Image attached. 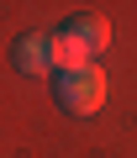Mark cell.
<instances>
[{
	"mask_svg": "<svg viewBox=\"0 0 137 158\" xmlns=\"http://www.w3.org/2000/svg\"><path fill=\"white\" fill-rule=\"evenodd\" d=\"M68 32L79 37V48L90 53V63H95V53H106V48H111V21H106V16H95V11L74 16V21H68Z\"/></svg>",
	"mask_w": 137,
	"mask_h": 158,
	"instance_id": "3",
	"label": "cell"
},
{
	"mask_svg": "<svg viewBox=\"0 0 137 158\" xmlns=\"http://www.w3.org/2000/svg\"><path fill=\"white\" fill-rule=\"evenodd\" d=\"M48 58H53V69H58V74H74V69H85V63H90V53L79 48V37L68 32V27L48 32Z\"/></svg>",
	"mask_w": 137,
	"mask_h": 158,
	"instance_id": "2",
	"label": "cell"
},
{
	"mask_svg": "<svg viewBox=\"0 0 137 158\" xmlns=\"http://www.w3.org/2000/svg\"><path fill=\"white\" fill-rule=\"evenodd\" d=\"M11 63H16L21 74H48V69H53V58H48V32L16 37V48H11Z\"/></svg>",
	"mask_w": 137,
	"mask_h": 158,
	"instance_id": "4",
	"label": "cell"
},
{
	"mask_svg": "<svg viewBox=\"0 0 137 158\" xmlns=\"http://www.w3.org/2000/svg\"><path fill=\"white\" fill-rule=\"evenodd\" d=\"M58 106L68 111V116H95L100 106H106V95H111V79H106V69L100 63H85V69H74V74H58Z\"/></svg>",
	"mask_w": 137,
	"mask_h": 158,
	"instance_id": "1",
	"label": "cell"
}]
</instances>
